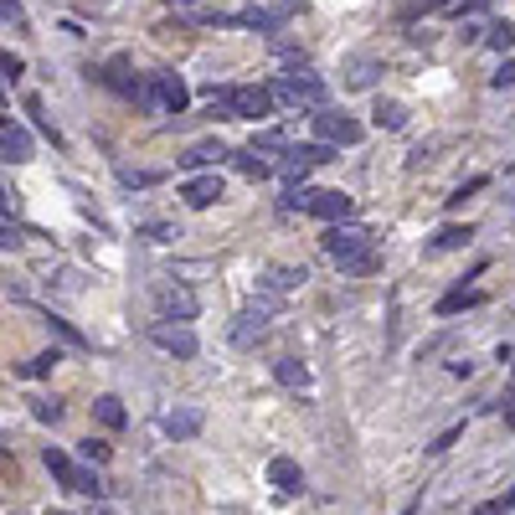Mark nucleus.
I'll return each mask as SVG.
<instances>
[{
    "instance_id": "14",
    "label": "nucleus",
    "mask_w": 515,
    "mask_h": 515,
    "mask_svg": "<svg viewBox=\"0 0 515 515\" xmlns=\"http://www.w3.org/2000/svg\"><path fill=\"white\" fill-rule=\"evenodd\" d=\"M268 479H273V485H279V490H305V474H299V464H294V459H273V464H268Z\"/></svg>"
},
{
    "instance_id": "11",
    "label": "nucleus",
    "mask_w": 515,
    "mask_h": 515,
    "mask_svg": "<svg viewBox=\"0 0 515 515\" xmlns=\"http://www.w3.org/2000/svg\"><path fill=\"white\" fill-rule=\"evenodd\" d=\"M0 155H5L11 165H26V160H31V134H26L16 119H5V129H0Z\"/></svg>"
},
{
    "instance_id": "32",
    "label": "nucleus",
    "mask_w": 515,
    "mask_h": 515,
    "mask_svg": "<svg viewBox=\"0 0 515 515\" xmlns=\"http://www.w3.org/2000/svg\"><path fill=\"white\" fill-rule=\"evenodd\" d=\"M479 185H485V181H469V185H459V191H453V196H449V206H464V202H469V196H474V191H479Z\"/></svg>"
},
{
    "instance_id": "3",
    "label": "nucleus",
    "mask_w": 515,
    "mask_h": 515,
    "mask_svg": "<svg viewBox=\"0 0 515 515\" xmlns=\"http://www.w3.org/2000/svg\"><path fill=\"white\" fill-rule=\"evenodd\" d=\"M140 103H144V108H160V114H181L185 103H191V88H185L176 73H155Z\"/></svg>"
},
{
    "instance_id": "19",
    "label": "nucleus",
    "mask_w": 515,
    "mask_h": 515,
    "mask_svg": "<svg viewBox=\"0 0 515 515\" xmlns=\"http://www.w3.org/2000/svg\"><path fill=\"white\" fill-rule=\"evenodd\" d=\"M93 412H99L103 428H124V423H129V417H124V402H119V397H99V402H93Z\"/></svg>"
},
{
    "instance_id": "24",
    "label": "nucleus",
    "mask_w": 515,
    "mask_h": 515,
    "mask_svg": "<svg viewBox=\"0 0 515 515\" xmlns=\"http://www.w3.org/2000/svg\"><path fill=\"white\" fill-rule=\"evenodd\" d=\"M237 170H243V176H268L273 165H268L263 155H258V150H243V155H237Z\"/></svg>"
},
{
    "instance_id": "34",
    "label": "nucleus",
    "mask_w": 515,
    "mask_h": 515,
    "mask_svg": "<svg viewBox=\"0 0 515 515\" xmlns=\"http://www.w3.org/2000/svg\"><path fill=\"white\" fill-rule=\"evenodd\" d=\"M490 82H494V88H511V82H515V62H505V67H500Z\"/></svg>"
},
{
    "instance_id": "26",
    "label": "nucleus",
    "mask_w": 515,
    "mask_h": 515,
    "mask_svg": "<svg viewBox=\"0 0 515 515\" xmlns=\"http://www.w3.org/2000/svg\"><path fill=\"white\" fill-rule=\"evenodd\" d=\"M459 438H464V423H453V428H443V433H438V438H433V449H428V453H449L453 443H459Z\"/></svg>"
},
{
    "instance_id": "37",
    "label": "nucleus",
    "mask_w": 515,
    "mask_h": 515,
    "mask_svg": "<svg viewBox=\"0 0 515 515\" xmlns=\"http://www.w3.org/2000/svg\"><path fill=\"white\" fill-rule=\"evenodd\" d=\"M181 5H191V0H181Z\"/></svg>"
},
{
    "instance_id": "38",
    "label": "nucleus",
    "mask_w": 515,
    "mask_h": 515,
    "mask_svg": "<svg viewBox=\"0 0 515 515\" xmlns=\"http://www.w3.org/2000/svg\"><path fill=\"white\" fill-rule=\"evenodd\" d=\"M57 515H67V511H57Z\"/></svg>"
},
{
    "instance_id": "2",
    "label": "nucleus",
    "mask_w": 515,
    "mask_h": 515,
    "mask_svg": "<svg viewBox=\"0 0 515 515\" xmlns=\"http://www.w3.org/2000/svg\"><path fill=\"white\" fill-rule=\"evenodd\" d=\"M41 464L52 469V479H57L62 490H78V494H103L99 474H93V469H78V464H73V459H67L62 449H47V453H41Z\"/></svg>"
},
{
    "instance_id": "5",
    "label": "nucleus",
    "mask_w": 515,
    "mask_h": 515,
    "mask_svg": "<svg viewBox=\"0 0 515 515\" xmlns=\"http://www.w3.org/2000/svg\"><path fill=\"white\" fill-rule=\"evenodd\" d=\"M314 134H320V144L335 150V144H356V140H361V124L350 119L346 108H320V114H314Z\"/></svg>"
},
{
    "instance_id": "6",
    "label": "nucleus",
    "mask_w": 515,
    "mask_h": 515,
    "mask_svg": "<svg viewBox=\"0 0 515 515\" xmlns=\"http://www.w3.org/2000/svg\"><path fill=\"white\" fill-rule=\"evenodd\" d=\"M155 305H160V314H165V320L185 325V320H196L202 299H196L191 288H181V284H165V288H155Z\"/></svg>"
},
{
    "instance_id": "23",
    "label": "nucleus",
    "mask_w": 515,
    "mask_h": 515,
    "mask_svg": "<svg viewBox=\"0 0 515 515\" xmlns=\"http://www.w3.org/2000/svg\"><path fill=\"white\" fill-rule=\"evenodd\" d=\"M371 78H376V62H366V57H356L350 62V88H371Z\"/></svg>"
},
{
    "instance_id": "36",
    "label": "nucleus",
    "mask_w": 515,
    "mask_h": 515,
    "mask_svg": "<svg viewBox=\"0 0 515 515\" xmlns=\"http://www.w3.org/2000/svg\"><path fill=\"white\" fill-rule=\"evenodd\" d=\"M505 423H511V428H515V412H511V417H505Z\"/></svg>"
},
{
    "instance_id": "15",
    "label": "nucleus",
    "mask_w": 515,
    "mask_h": 515,
    "mask_svg": "<svg viewBox=\"0 0 515 515\" xmlns=\"http://www.w3.org/2000/svg\"><path fill=\"white\" fill-rule=\"evenodd\" d=\"M227 150H222V140H202V144H191L181 155V165L185 170H202V165H211V160H222Z\"/></svg>"
},
{
    "instance_id": "30",
    "label": "nucleus",
    "mask_w": 515,
    "mask_h": 515,
    "mask_svg": "<svg viewBox=\"0 0 515 515\" xmlns=\"http://www.w3.org/2000/svg\"><path fill=\"white\" fill-rule=\"evenodd\" d=\"M47 325L57 330V335H62V340H67V346H82V335H78V330H73V325H67V320H47Z\"/></svg>"
},
{
    "instance_id": "21",
    "label": "nucleus",
    "mask_w": 515,
    "mask_h": 515,
    "mask_svg": "<svg viewBox=\"0 0 515 515\" xmlns=\"http://www.w3.org/2000/svg\"><path fill=\"white\" fill-rule=\"evenodd\" d=\"M273 376H279V382H284V387H309V371L299 366V361H294V356H284V361H279V366H273Z\"/></svg>"
},
{
    "instance_id": "16",
    "label": "nucleus",
    "mask_w": 515,
    "mask_h": 515,
    "mask_svg": "<svg viewBox=\"0 0 515 515\" xmlns=\"http://www.w3.org/2000/svg\"><path fill=\"white\" fill-rule=\"evenodd\" d=\"M294 16V5H279V11H243V26H258V31H279V26H284V21Z\"/></svg>"
},
{
    "instance_id": "12",
    "label": "nucleus",
    "mask_w": 515,
    "mask_h": 515,
    "mask_svg": "<svg viewBox=\"0 0 515 515\" xmlns=\"http://www.w3.org/2000/svg\"><path fill=\"white\" fill-rule=\"evenodd\" d=\"M181 202H185V206H211V202H222V176H191V181L181 185Z\"/></svg>"
},
{
    "instance_id": "4",
    "label": "nucleus",
    "mask_w": 515,
    "mask_h": 515,
    "mask_svg": "<svg viewBox=\"0 0 515 515\" xmlns=\"http://www.w3.org/2000/svg\"><path fill=\"white\" fill-rule=\"evenodd\" d=\"M273 99H279V103H294V108L305 103V108H314V114H320V108H330V103H325V82L309 78V73L279 78V82H273Z\"/></svg>"
},
{
    "instance_id": "31",
    "label": "nucleus",
    "mask_w": 515,
    "mask_h": 515,
    "mask_svg": "<svg viewBox=\"0 0 515 515\" xmlns=\"http://www.w3.org/2000/svg\"><path fill=\"white\" fill-rule=\"evenodd\" d=\"M0 16H5V26H21V21H26L16 0H0Z\"/></svg>"
},
{
    "instance_id": "10",
    "label": "nucleus",
    "mask_w": 515,
    "mask_h": 515,
    "mask_svg": "<svg viewBox=\"0 0 515 515\" xmlns=\"http://www.w3.org/2000/svg\"><path fill=\"white\" fill-rule=\"evenodd\" d=\"M155 346L170 350V356H181V361H191V356H196V335H191V325L165 320V325H155Z\"/></svg>"
},
{
    "instance_id": "29",
    "label": "nucleus",
    "mask_w": 515,
    "mask_h": 515,
    "mask_svg": "<svg viewBox=\"0 0 515 515\" xmlns=\"http://www.w3.org/2000/svg\"><path fill=\"white\" fill-rule=\"evenodd\" d=\"M82 459H88V464H103V459H108V443L88 438V443H82Z\"/></svg>"
},
{
    "instance_id": "17",
    "label": "nucleus",
    "mask_w": 515,
    "mask_h": 515,
    "mask_svg": "<svg viewBox=\"0 0 515 515\" xmlns=\"http://www.w3.org/2000/svg\"><path fill=\"white\" fill-rule=\"evenodd\" d=\"M299 284H305V268H284V263L268 268V288L273 294H288V288H299Z\"/></svg>"
},
{
    "instance_id": "25",
    "label": "nucleus",
    "mask_w": 515,
    "mask_h": 515,
    "mask_svg": "<svg viewBox=\"0 0 515 515\" xmlns=\"http://www.w3.org/2000/svg\"><path fill=\"white\" fill-rule=\"evenodd\" d=\"M376 124H387V129H402V124H408L402 103H376Z\"/></svg>"
},
{
    "instance_id": "1",
    "label": "nucleus",
    "mask_w": 515,
    "mask_h": 515,
    "mask_svg": "<svg viewBox=\"0 0 515 515\" xmlns=\"http://www.w3.org/2000/svg\"><path fill=\"white\" fill-rule=\"evenodd\" d=\"M325 253H330V263L340 268V273H350V279H361V273L376 268V247H371V237L361 227H330Z\"/></svg>"
},
{
    "instance_id": "18",
    "label": "nucleus",
    "mask_w": 515,
    "mask_h": 515,
    "mask_svg": "<svg viewBox=\"0 0 515 515\" xmlns=\"http://www.w3.org/2000/svg\"><path fill=\"white\" fill-rule=\"evenodd\" d=\"M474 305H479V288H449L438 299V314H459V309H474Z\"/></svg>"
},
{
    "instance_id": "28",
    "label": "nucleus",
    "mask_w": 515,
    "mask_h": 515,
    "mask_svg": "<svg viewBox=\"0 0 515 515\" xmlns=\"http://www.w3.org/2000/svg\"><path fill=\"white\" fill-rule=\"evenodd\" d=\"M0 73H5V82H16L21 73H26V62H21L16 52H5V57H0Z\"/></svg>"
},
{
    "instance_id": "22",
    "label": "nucleus",
    "mask_w": 515,
    "mask_h": 515,
    "mask_svg": "<svg viewBox=\"0 0 515 515\" xmlns=\"http://www.w3.org/2000/svg\"><path fill=\"white\" fill-rule=\"evenodd\" d=\"M490 47H494V52H511V47H515V26H511V21H494V26H490Z\"/></svg>"
},
{
    "instance_id": "33",
    "label": "nucleus",
    "mask_w": 515,
    "mask_h": 515,
    "mask_svg": "<svg viewBox=\"0 0 515 515\" xmlns=\"http://www.w3.org/2000/svg\"><path fill=\"white\" fill-rule=\"evenodd\" d=\"M37 417H41V423H57L62 408H57V402H37Z\"/></svg>"
},
{
    "instance_id": "20",
    "label": "nucleus",
    "mask_w": 515,
    "mask_h": 515,
    "mask_svg": "<svg viewBox=\"0 0 515 515\" xmlns=\"http://www.w3.org/2000/svg\"><path fill=\"white\" fill-rule=\"evenodd\" d=\"M469 243V227H438L433 232V253H453V247Z\"/></svg>"
},
{
    "instance_id": "7",
    "label": "nucleus",
    "mask_w": 515,
    "mask_h": 515,
    "mask_svg": "<svg viewBox=\"0 0 515 515\" xmlns=\"http://www.w3.org/2000/svg\"><path fill=\"white\" fill-rule=\"evenodd\" d=\"M309 211H314L320 222L340 227V222H350V217H356V202H350L346 191H314V196H309Z\"/></svg>"
},
{
    "instance_id": "35",
    "label": "nucleus",
    "mask_w": 515,
    "mask_h": 515,
    "mask_svg": "<svg viewBox=\"0 0 515 515\" xmlns=\"http://www.w3.org/2000/svg\"><path fill=\"white\" fill-rule=\"evenodd\" d=\"M474 515H500V505H479V511H474Z\"/></svg>"
},
{
    "instance_id": "9",
    "label": "nucleus",
    "mask_w": 515,
    "mask_h": 515,
    "mask_svg": "<svg viewBox=\"0 0 515 515\" xmlns=\"http://www.w3.org/2000/svg\"><path fill=\"white\" fill-rule=\"evenodd\" d=\"M273 88H237L232 93V119H268L273 114Z\"/></svg>"
},
{
    "instance_id": "27",
    "label": "nucleus",
    "mask_w": 515,
    "mask_h": 515,
    "mask_svg": "<svg viewBox=\"0 0 515 515\" xmlns=\"http://www.w3.org/2000/svg\"><path fill=\"white\" fill-rule=\"evenodd\" d=\"M52 366H57V350H47V356H37V361H26L21 371H26V376H47Z\"/></svg>"
},
{
    "instance_id": "8",
    "label": "nucleus",
    "mask_w": 515,
    "mask_h": 515,
    "mask_svg": "<svg viewBox=\"0 0 515 515\" xmlns=\"http://www.w3.org/2000/svg\"><path fill=\"white\" fill-rule=\"evenodd\" d=\"M263 330H268V305H253V309H243L237 320H232V330H227V340L237 350H247L253 340H263Z\"/></svg>"
},
{
    "instance_id": "13",
    "label": "nucleus",
    "mask_w": 515,
    "mask_h": 515,
    "mask_svg": "<svg viewBox=\"0 0 515 515\" xmlns=\"http://www.w3.org/2000/svg\"><path fill=\"white\" fill-rule=\"evenodd\" d=\"M165 438H196L202 433V408H176V412H165Z\"/></svg>"
}]
</instances>
